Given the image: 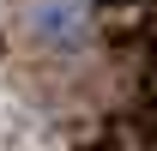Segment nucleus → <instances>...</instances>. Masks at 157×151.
I'll list each match as a JSON object with an SVG mask.
<instances>
[{"mask_svg":"<svg viewBox=\"0 0 157 151\" xmlns=\"http://www.w3.org/2000/svg\"><path fill=\"white\" fill-rule=\"evenodd\" d=\"M18 24L48 55H78L97 30V0H18Z\"/></svg>","mask_w":157,"mask_h":151,"instance_id":"f257e3e1","label":"nucleus"}]
</instances>
